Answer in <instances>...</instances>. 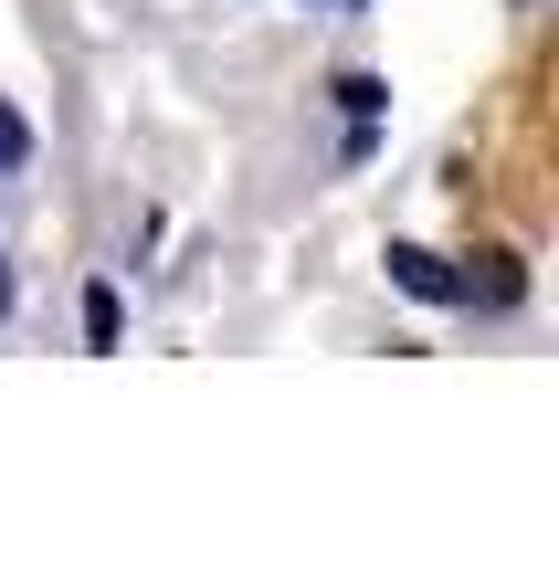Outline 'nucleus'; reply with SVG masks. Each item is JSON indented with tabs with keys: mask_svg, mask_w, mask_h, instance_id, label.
<instances>
[{
	"mask_svg": "<svg viewBox=\"0 0 559 569\" xmlns=\"http://www.w3.org/2000/svg\"><path fill=\"white\" fill-rule=\"evenodd\" d=\"M0 317H11V264H0Z\"/></svg>",
	"mask_w": 559,
	"mask_h": 569,
	"instance_id": "5",
	"label": "nucleus"
},
{
	"mask_svg": "<svg viewBox=\"0 0 559 569\" xmlns=\"http://www.w3.org/2000/svg\"><path fill=\"white\" fill-rule=\"evenodd\" d=\"M21 159H32V127H21V106H0V180H11Z\"/></svg>",
	"mask_w": 559,
	"mask_h": 569,
	"instance_id": "4",
	"label": "nucleus"
},
{
	"mask_svg": "<svg viewBox=\"0 0 559 569\" xmlns=\"http://www.w3.org/2000/svg\"><path fill=\"white\" fill-rule=\"evenodd\" d=\"M338 106H349V127H370L380 106H391V84H380V74H338Z\"/></svg>",
	"mask_w": 559,
	"mask_h": 569,
	"instance_id": "3",
	"label": "nucleus"
},
{
	"mask_svg": "<svg viewBox=\"0 0 559 569\" xmlns=\"http://www.w3.org/2000/svg\"><path fill=\"white\" fill-rule=\"evenodd\" d=\"M391 284L422 296V306H465V274L443 264V253H422V243H391Z\"/></svg>",
	"mask_w": 559,
	"mask_h": 569,
	"instance_id": "1",
	"label": "nucleus"
},
{
	"mask_svg": "<svg viewBox=\"0 0 559 569\" xmlns=\"http://www.w3.org/2000/svg\"><path fill=\"white\" fill-rule=\"evenodd\" d=\"M127 338V306H117V284H84V348H117Z\"/></svg>",
	"mask_w": 559,
	"mask_h": 569,
	"instance_id": "2",
	"label": "nucleus"
}]
</instances>
